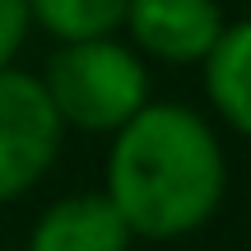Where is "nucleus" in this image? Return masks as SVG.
<instances>
[{
    "mask_svg": "<svg viewBox=\"0 0 251 251\" xmlns=\"http://www.w3.org/2000/svg\"><path fill=\"white\" fill-rule=\"evenodd\" d=\"M98 191L135 242L196 237L228 196L224 140L191 102H144L107 140Z\"/></svg>",
    "mask_w": 251,
    "mask_h": 251,
    "instance_id": "f257e3e1",
    "label": "nucleus"
},
{
    "mask_svg": "<svg viewBox=\"0 0 251 251\" xmlns=\"http://www.w3.org/2000/svg\"><path fill=\"white\" fill-rule=\"evenodd\" d=\"M47 102L65 130L79 135H117L144 102L149 93V61L130 51L126 37H98V42H65L51 47L42 75Z\"/></svg>",
    "mask_w": 251,
    "mask_h": 251,
    "instance_id": "f03ea898",
    "label": "nucleus"
},
{
    "mask_svg": "<svg viewBox=\"0 0 251 251\" xmlns=\"http://www.w3.org/2000/svg\"><path fill=\"white\" fill-rule=\"evenodd\" d=\"M65 144V126L56 121L33 70H0V205H14L47 181Z\"/></svg>",
    "mask_w": 251,
    "mask_h": 251,
    "instance_id": "7ed1b4c3",
    "label": "nucleus"
},
{
    "mask_svg": "<svg viewBox=\"0 0 251 251\" xmlns=\"http://www.w3.org/2000/svg\"><path fill=\"white\" fill-rule=\"evenodd\" d=\"M219 0H126L121 37L144 61L163 65H200L224 33Z\"/></svg>",
    "mask_w": 251,
    "mask_h": 251,
    "instance_id": "20e7f679",
    "label": "nucleus"
},
{
    "mask_svg": "<svg viewBox=\"0 0 251 251\" xmlns=\"http://www.w3.org/2000/svg\"><path fill=\"white\" fill-rule=\"evenodd\" d=\"M135 237L102 191H70L51 200L28 228L24 251H130Z\"/></svg>",
    "mask_w": 251,
    "mask_h": 251,
    "instance_id": "39448f33",
    "label": "nucleus"
},
{
    "mask_svg": "<svg viewBox=\"0 0 251 251\" xmlns=\"http://www.w3.org/2000/svg\"><path fill=\"white\" fill-rule=\"evenodd\" d=\"M200 75H205L209 112L251 144V14L224 24L219 42L200 61Z\"/></svg>",
    "mask_w": 251,
    "mask_h": 251,
    "instance_id": "423d86ee",
    "label": "nucleus"
},
{
    "mask_svg": "<svg viewBox=\"0 0 251 251\" xmlns=\"http://www.w3.org/2000/svg\"><path fill=\"white\" fill-rule=\"evenodd\" d=\"M24 5H28V28H42L56 47L121 37V19H126V0H24Z\"/></svg>",
    "mask_w": 251,
    "mask_h": 251,
    "instance_id": "0eeeda50",
    "label": "nucleus"
},
{
    "mask_svg": "<svg viewBox=\"0 0 251 251\" xmlns=\"http://www.w3.org/2000/svg\"><path fill=\"white\" fill-rule=\"evenodd\" d=\"M28 33H33L28 28V5L24 0H0V70L14 65V56H19Z\"/></svg>",
    "mask_w": 251,
    "mask_h": 251,
    "instance_id": "6e6552de",
    "label": "nucleus"
}]
</instances>
